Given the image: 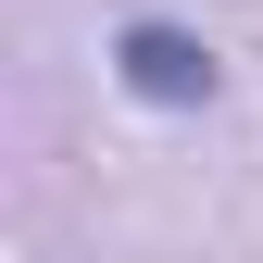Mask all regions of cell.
Segmentation results:
<instances>
[{
    "label": "cell",
    "mask_w": 263,
    "mask_h": 263,
    "mask_svg": "<svg viewBox=\"0 0 263 263\" xmlns=\"http://www.w3.org/2000/svg\"><path fill=\"white\" fill-rule=\"evenodd\" d=\"M113 76L138 88L151 113H201L213 88H226V63H213L201 38H188V25H163V13H138V25L113 38Z\"/></svg>",
    "instance_id": "cell-1"
}]
</instances>
